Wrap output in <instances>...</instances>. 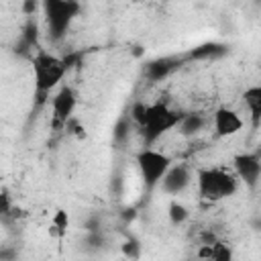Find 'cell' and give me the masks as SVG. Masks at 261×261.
Masks as SVG:
<instances>
[{"mask_svg":"<svg viewBox=\"0 0 261 261\" xmlns=\"http://www.w3.org/2000/svg\"><path fill=\"white\" fill-rule=\"evenodd\" d=\"M137 165H139V171H141L145 184L149 188H155L161 181V177L165 175V171L169 169L171 157L157 149H145L137 155Z\"/></svg>","mask_w":261,"mask_h":261,"instance_id":"277c9868","label":"cell"},{"mask_svg":"<svg viewBox=\"0 0 261 261\" xmlns=\"http://www.w3.org/2000/svg\"><path fill=\"white\" fill-rule=\"evenodd\" d=\"M65 71H67L65 59H59L57 55L39 51L33 57V75H35V86L39 94H47L49 90H53L61 82Z\"/></svg>","mask_w":261,"mask_h":261,"instance_id":"7a4b0ae2","label":"cell"},{"mask_svg":"<svg viewBox=\"0 0 261 261\" xmlns=\"http://www.w3.org/2000/svg\"><path fill=\"white\" fill-rule=\"evenodd\" d=\"M188 216H190V212H188V208H186L184 204H179V202H171V204H169V220H171L173 224L186 222Z\"/></svg>","mask_w":261,"mask_h":261,"instance_id":"5bb4252c","label":"cell"},{"mask_svg":"<svg viewBox=\"0 0 261 261\" xmlns=\"http://www.w3.org/2000/svg\"><path fill=\"white\" fill-rule=\"evenodd\" d=\"M243 124L245 122L239 116V112L232 110V108H228V106H220L212 114V126H214L216 137H220V139L234 137L237 133L243 130Z\"/></svg>","mask_w":261,"mask_h":261,"instance_id":"8992f818","label":"cell"},{"mask_svg":"<svg viewBox=\"0 0 261 261\" xmlns=\"http://www.w3.org/2000/svg\"><path fill=\"white\" fill-rule=\"evenodd\" d=\"M234 171H237L234 175H237L239 179H243V181L249 184V186H255L257 179H259L261 163H259L257 155H249V153H245V155L234 157Z\"/></svg>","mask_w":261,"mask_h":261,"instance_id":"ba28073f","label":"cell"},{"mask_svg":"<svg viewBox=\"0 0 261 261\" xmlns=\"http://www.w3.org/2000/svg\"><path fill=\"white\" fill-rule=\"evenodd\" d=\"M171 69V65H169V61H157V63H153V65H149V73L155 77V80H159V77H163L167 71Z\"/></svg>","mask_w":261,"mask_h":261,"instance_id":"9a60e30c","label":"cell"},{"mask_svg":"<svg viewBox=\"0 0 261 261\" xmlns=\"http://www.w3.org/2000/svg\"><path fill=\"white\" fill-rule=\"evenodd\" d=\"M239 177L226 169H202L198 171V194L204 200H222L237 192Z\"/></svg>","mask_w":261,"mask_h":261,"instance_id":"6da1fadb","label":"cell"},{"mask_svg":"<svg viewBox=\"0 0 261 261\" xmlns=\"http://www.w3.org/2000/svg\"><path fill=\"white\" fill-rule=\"evenodd\" d=\"M77 0H45L47 24L53 37H61L69 24V20L77 14Z\"/></svg>","mask_w":261,"mask_h":261,"instance_id":"5b68a950","label":"cell"},{"mask_svg":"<svg viewBox=\"0 0 261 261\" xmlns=\"http://www.w3.org/2000/svg\"><path fill=\"white\" fill-rule=\"evenodd\" d=\"M67 228H69V214H67L65 210H55V214H53V218H51V228H49V232H51L53 237H61V234H65Z\"/></svg>","mask_w":261,"mask_h":261,"instance_id":"7c38bea8","label":"cell"},{"mask_svg":"<svg viewBox=\"0 0 261 261\" xmlns=\"http://www.w3.org/2000/svg\"><path fill=\"white\" fill-rule=\"evenodd\" d=\"M10 210H12V200H10L8 192H0V216L10 214Z\"/></svg>","mask_w":261,"mask_h":261,"instance_id":"2e32d148","label":"cell"},{"mask_svg":"<svg viewBox=\"0 0 261 261\" xmlns=\"http://www.w3.org/2000/svg\"><path fill=\"white\" fill-rule=\"evenodd\" d=\"M210 259H218V261H228L232 259V249L228 243L222 241H214L210 243Z\"/></svg>","mask_w":261,"mask_h":261,"instance_id":"4fadbf2b","label":"cell"},{"mask_svg":"<svg viewBox=\"0 0 261 261\" xmlns=\"http://www.w3.org/2000/svg\"><path fill=\"white\" fill-rule=\"evenodd\" d=\"M73 108H75V92L69 86H63L53 98V126L57 128L65 126V120H69Z\"/></svg>","mask_w":261,"mask_h":261,"instance_id":"52a82bcc","label":"cell"},{"mask_svg":"<svg viewBox=\"0 0 261 261\" xmlns=\"http://www.w3.org/2000/svg\"><path fill=\"white\" fill-rule=\"evenodd\" d=\"M202 126H204V116L192 112V114H181V118H179V122H177L175 128H177L181 135L190 137V135H196L198 130H202Z\"/></svg>","mask_w":261,"mask_h":261,"instance_id":"30bf717a","label":"cell"},{"mask_svg":"<svg viewBox=\"0 0 261 261\" xmlns=\"http://www.w3.org/2000/svg\"><path fill=\"white\" fill-rule=\"evenodd\" d=\"M159 184L163 186L165 192L177 194L190 184V169L186 165H169V169L165 171V175L161 177Z\"/></svg>","mask_w":261,"mask_h":261,"instance_id":"9c48e42d","label":"cell"},{"mask_svg":"<svg viewBox=\"0 0 261 261\" xmlns=\"http://www.w3.org/2000/svg\"><path fill=\"white\" fill-rule=\"evenodd\" d=\"M245 104H247V108H249V112H251V116H253V120L257 122L259 120V116H261V88L259 86H253V88H249L247 92H245Z\"/></svg>","mask_w":261,"mask_h":261,"instance_id":"8fae6325","label":"cell"},{"mask_svg":"<svg viewBox=\"0 0 261 261\" xmlns=\"http://www.w3.org/2000/svg\"><path fill=\"white\" fill-rule=\"evenodd\" d=\"M179 118H181V114L171 110L167 104L155 102V104H149L145 108V114H143V120H141V128L145 130V137L149 141H155L163 133L175 128Z\"/></svg>","mask_w":261,"mask_h":261,"instance_id":"3957f363","label":"cell"}]
</instances>
